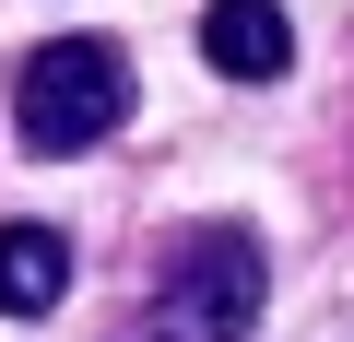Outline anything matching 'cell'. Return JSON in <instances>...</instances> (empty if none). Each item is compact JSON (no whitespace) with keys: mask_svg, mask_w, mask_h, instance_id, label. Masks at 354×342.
Segmentation results:
<instances>
[{"mask_svg":"<svg viewBox=\"0 0 354 342\" xmlns=\"http://www.w3.org/2000/svg\"><path fill=\"white\" fill-rule=\"evenodd\" d=\"M260 295H272V260L248 225H189L153 272V307H142V342H248L260 330Z\"/></svg>","mask_w":354,"mask_h":342,"instance_id":"6da1fadb","label":"cell"},{"mask_svg":"<svg viewBox=\"0 0 354 342\" xmlns=\"http://www.w3.org/2000/svg\"><path fill=\"white\" fill-rule=\"evenodd\" d=\"M130 118V48L118 36H48L12 71V130L24 153H95Z\"/></svg>","mask_w":354,"mask_h":342,"instance_id":"7a4b0ae2","label":"cell"},{"mask_svg":"<svg viewBox=\"0 0 354 342\" xmlns=\"http://www.w3.org/2000/svg\"><path fill=\"white\" fill-rule=\"evenodd\" d=\"M201 59H213L225 83H283V71H295L283 0H201Z\"/></svg>","mask_w":354,"mask_h":342,"instance_id":"3957f363","label":"cell"},{"mask_svg":"<svg viewBox=\"0 0 354 342\" xmlns=\"http://www.w3.org/2000/svg\"><path fill=\"white\" fill-rule=\"evenodd\" d=\"M71 295V236L59 225H0V319H48Z\"/></svg>","mask_w":354,"mask_h":342,"instance_id":"277c9868","label":"cell"}]
</instances>
